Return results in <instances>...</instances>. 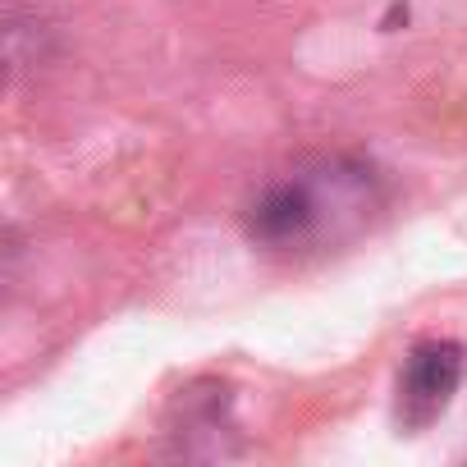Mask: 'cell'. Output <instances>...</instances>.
Returning a JSON list of instances; mask_svg holds the SVG:
<instances>
[{
    "label": "cell",
    "instance_id": "1",
    "mask_svg": "<svg viewBox=\"0 0 467 467\" xmlns=\"http://www.w3.org/2000/svg\"><path fill=\"white\" fill-rule=\"evenodd\" d=\"M385 211V179L362 156H317L271 179L248 206V239L280 257L353 244Z\"/></svg>",
    "mask_w": 467,
    "mask_h": 467
},
{
    "label": "cell",
    "instance_id": "2",
    "mask_svg": "<svg viewBox=\"0 0 467 467\" xmlns=\"http://www.w3.org/2000/svg\"><path fill=\"white\" fill-rule=\"evenodd\" d=\"M467 376V348L458 339H421L399 367V426L426 431L440 421Z\"/></svg>",
    "mask_w": 467,
    "mask_h": 467
}]
</instances>
